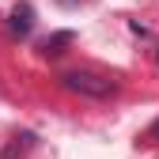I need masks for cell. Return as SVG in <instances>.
<instances>
[{"mask_svg":"<svg viewBox=\"0 0 159 159\" xmlns=\"http://www.w3.org/2000/svg\"><path fill=\"white\" fill-rule=\"evenodd\" d=\"M61 84L76 95H91V98H106L117 91V84L110 76H98V72H65L61 76Z\"/></svg>","mask_w":159,"mask_h":159,"instance_id":"cell-1","label":"cell"},{"mask_svg":"<svg viewBox=\"0 0 159 159\" xmlns=\"http://www.w3.org/2000/svg\"><path fill=\"white\" fill-rule=\"evenodd\" d=\"M8 27H11V34H30V30H34V8L27 4V0L11 8V15H8Z\"/></svg>","mask_w":159,"mask_h":159,"instance_id":"cell-2","label":"cell"},{"mask_svg":"<svg viewBox=\"0 0 159 159\" xmlns=\"http://www.w3.org/2000/svg\"><path fill=\"white\" fill-rule=\"evenodd\" d=\"M68 42H72V30H57V34H49L46 42H42V53L46 57H61Z\"/></svg>","mask_w":159,"mask_h":159,"instance_id":"cell-3","label":"cell"},{"mask_svg":"<svg viewBox=\"0 0 159 159\" xmlns=\"http://www.w3.org/2000/svg\"><path fill=\"white\" fill-rule=\"evenodd\" d=\"M30 148H34V133H19V136H11V144L4 148V159H19Z\"/></svg>","mask_w":159,"mask_h":159,"instance_id":"cell-4","label":"cell"},{"mask_svg":"<svg viewBox=\"0 0 159 159\" xmlns=\"http://www.w3.org/2000/svg\"><path fill=\"white\" fill-rule=\"evenodd\" d=\"M152 140H159V121H155V125H152Z\"/></svg>","mask_w":159,"mask_h":159,"instance_id":"cell-5","label":"cell"}]
</instances>
